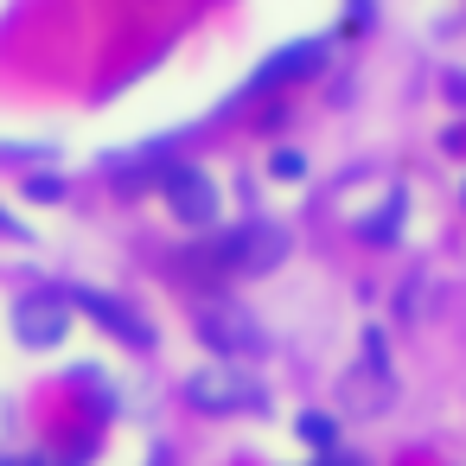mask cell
I'll return each instance as SVG.
<instances>
[{"mask_svg": "<svg viewBox=\"0 0 466 466\" xmlns=\"http://www.w3.org/2000/svg\"><path fill=\"white\" fill-rule=\"evenodd\" d=\"M281 249H288V237H281L275 224H243V230H230V237L218 243V268L256 275V268H268Z\"/></svg>", "mask_w": 466, "mask_h": 466, "instance_id": "obj_1", "label": "cell"}, {"mask_svg": "<svg viewBox=\"0 0 466 466\" xmlns=\"http://www.w3.org/2000/svg\"><path fill=\"white\" fill-rule=\"evenodd\" d=\"M186 396H192L198 409H249L262 390H256V383H249L237 364H205V370L186 383Z\"/></svg>", "mask_w": 466, "mask_h": 466, "instance_id": "obj_2", "label": "cell"}, {"mask_svg": "<svg viewBox=\"0 0 466 466\" xmlns=\"http://www.w3.org/2000/svg\"><path fill=\"white\" fill-rule=\"evenodd\" d=\"M167 205H173V218H186V224H211V218H218V186H211L198 167H173V173H167Z\"/></svg>", "mask_w": 466, "mask_h": 466, "instance_id": "obj_3", "label": "cell"}, {"mask_svg": "<svg viewBox=\"0 0 466 466\" xmlns=\"http://www.w3.org/2000/svg\"><path fill=\"white\" fill-rule=\"evenodd\" d=\"M20 339L26 345H58V332H65V307H58V294H33V300H20Z\"/></svg>", "mask_w": 466, "mask_h": 466, "instance_id": "obj_4", "label": "cell"}, {"mask_svg": "<svg viewBox=\"0 0 466 466\" xmlns=\"http://www.w3.org/2000/svg\"><path fill=\"white\" fill-rule=\"evenodd\" d=\"M205 339L224 345V351H249V345H262V332L243 319V307H205Z\"/></svg>", "mask_w": 466, "mask_h": 466, "instance_id": "obj_5", "label": "cell"}, {"mask_svg": "<svg viewBox=\"0 0 466 466\" xmlns=\"http://www.w3.org/2000/svg\"><path fill=\"white\" fill-rule=\"evenodd\" d=\"M300 434H307V441H332V421H319V415H307V421H300Z\"/></svg>", "mask_w": 466, "mask_h": 466, "instance_id": "obj_6", "label": "cell"}, {"mask_svg": "<svg viewBox=\"0 0 466 466\" xmlns=\"http://www.w3.org/2000/svg\"><path fill=\"white\" fill-rule=\"evenodd\" d=\"M332 466H358V460H332Z\"/></svg>", "mask_w": 466, "mask_h": 466, "instance_id": "obj_7", "label": "cell"}]
</instances>
